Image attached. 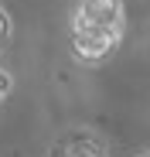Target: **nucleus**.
<instances>
[{
    "label": "nucleus",
    "mask_w": 150,
    "mask_h": 157,
    "mask_svg": "<svg viewBox=\"0 0 150 157\" xmlns=\"http://www.w3.org/2000/svg\"><path fill=\"white\" fill-rule=\"evenodd\" d=\"M72 28H99L123 34V0H79Z\"/></svg>",
    "instance_id": "f257e3e1"
},
{
    "label": "nucleus",
    "mask_w": 150,
    "mask_h": 157,
    "mask_svg": "<svg viewBox=\"0 0 150 157\" xmlns=\"http://www.w3.org/2000/svg\"><path fill=\"white\" fill-rule=\"evenodd\" d=\"M123 41L119 31H99V28H72V55L85 62V65H96L113 55V48Z\"/></svg>",
    "instance_id": "f03ea898"
},
{
    "label": "nucleus",
    "mask_w": 150,
    "mask_h": 157,
    "mask_svg": "<svg viewBox=\"0 0 150 157\" xmlns=\"http://www.w3.org/2000/svg\"><path fill=\"white\" fill-rule=\"evenodd\" d=\"M10 89H14V78H10V72H4V68H0V102H4V99L10 96Z\"/></svg>",
    "instance_id": "7ed1b4c3"
},
{
    "label": "nucleus",
    "mask_w": 150,
    "mask_h": 157,
    "mask_svg": "<svg viewBox=\"0 0 150 157\" xmlns=\"http://www.w3.org/2000/svg\"><path fill=\"white\" fill-rule=\"evenodd\" d=\"M7 34H10V17H7V10H4V7H0V48H4Z\"/></svg>",
    "instance_id": "20e7f679"
},
{
    "label": "nucleus",
    "mask_w": 150,
    "mask_h": 157,
    "mask_svg": "<svg viewBox=\"0 0 150 157\" xmlns=\"http://www.w3.org/2000/svg\"><path fill=\"white\" fill-rule=\"evenodd\" d=\"M72 157H103V150H99V147H79Z\"/></svg>",
    "instance_id": "39448f33"
},
{
    "label": "nucleus",
    "mask_w": 150,
    "mask_h": 157,
    "mask_svg": "<svg viewBox=\"0 0 150 157\" xmlns=\"http://www.w3.org/2000/svg\"><path fill=\"white\" fill-rule=\"evenodd\" d=\"M140 157H150V150H147V154H140Z\"/></svg>",
    "instance_id": "423d86ee"
}]
</instances>
